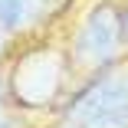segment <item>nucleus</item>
I'll use <instances>...</instances> for the list:
<instances>
[{"mask_svg": "<svg viewBox=\"0 0 128 128\" xmlns=\"http://www.w3.org/2000/svg\"><path fill=\"white\" fill-rule=\"evenodd\" d=\"M66 128H128V62L102 69L59 105Z\"/></svg>", "mask_w": 128, "mask_h": 128, "instance_id": "1", "label": "nucleus"}, {"mask_svg": "<svg viewBox=\"0 0 128 128\" xmlns=\"http://www.w3.org/2000/svg\"><path fill=\"white\" fill-rule=\"evenodd\" d=\"M72 76L66 49L56 46H36L13 59V69L7 76L10 105L16 108H49L62 105V89Z\"/></svg>", "mask_w": 128, "mask_h": 128, "instance_id": "2", "label": "nucleus"}, {"mask_svg": "<svg viewBox=\"0 0 128 128\" xmlns=\"http://www.w3.org/2000/svg\"><path fill=\"white\" fill-rule=\"evenodd\" d=\"M125 53H128V43L122 33V7L112 4V0L95 4L82 16V23L76 26L72 43L66 49L72 72H79L82 79L122 62Z\"/></svg>", "mask_w": 128, "mask_h": 128, "instance_id": "3", "label": "nucleus"}, {"mask_svg": "<svg viewBox=\"0 0 128 128\" xmlns=\"http://www.w3.org/2000/svg\"><path fill=\"white\" fill-rule=\"evenodd\" d=\"M53 0H0V33H26L49 20Z\"/></svg>", "mask_w": 128, "mask_h": 128, "instance_id": "4", "label": "nucleus"}, {"mask_svg": "<svg viewBox=\"0 0 128 128\" xmlns=\"http://www.w3.org/2000/svg\"><path fill=\"white\" fill-rule=\"evenodd\" d=\"M0 128H26V118L20 115V108H4L0 112Z\"/></svg>", "mask_w": 128, "mask_h": 128, "instance_id": "5", "label": "nucleus"}, {"mask_svg": "<svg viewBox=\"0 0 128 128\" xmlns=\"http://www.w3.org/2000/svg\"><path fill=\"white\" fill-rule=\"evenodd\" d=\"M10 108V89H7V76L0 72V112Z\"/></svg>", "mask_w": 128, "mask_h": 128, "instance_id": "6", "label": "nucleus"}, {"mask_svg": "<svg viewBox=\"0 0 128 128\" xmlns=\"http://www.w3.org/2000/svg\"><path fill=\"white\" fill-rule=\"evenodd\" d=\"M122 33H125V43H128V0L122 7Z\"/></svg>", "mask_w": 128, "mask_h": 128, "instance_id": "7", "label": "nucleus"}, {"mask_svg": "<svg viewBox=\"0 0 128 128\" xmlns=\"http://www.w3.org/2000/svg\"><path fill=\"white\" fill-rule=\"evenodd\" d=\"M7 56V33H0V59Z\"/></svg>", "mask_w": 128, "mask_h": 128, "instance_id": "8", "label": "nucleus"}]
</instances>
